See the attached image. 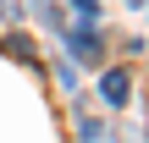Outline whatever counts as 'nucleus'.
<instances>
[{
  "label": "nucleus",
  "mask_w": 149,
  "mask_h": 143,
  "mask_svg": "<svg viewBox=\"0 0 149 143\" xmlns=\"http://www.w3.org/2000/svg\"><path fill=\"white\" fill-rule=\"evenodd\" d=\"M66 44H72V55H77V61H100V55H105V39L94 33V17H83V22L66 33Z\"/></svg>",
  "instance_id": "f257e3e1"
},
{
  "label": "nucleus",
  "mask_w": 149,
  "mask_h": 143,
  "mask_svg": "<svg viewBox=\"0 0 149 143\" xmlns=\"http://www.w3.org/2000/svg\"><path fill=\"white\" fill-rule=\"evenodd\" d=\"M100 94H105L111 105H127V99H133V72H122V66H111V72L100 77Z\"/></svg>",
  "instance_id": "f03ea898"
},
{
  "label": "nucleus",
  "mask_w": 149,
  "mask_h": 143,
  "mask_svg": "<svg viewBox=\"0 0 149 143\" xmlns=\"http://www.w3.org/2000/svg\"><path fill=\"white\" fill-rule=\"evenodd\" d=\"M72 6H77V11H83V17H94V0H72Z\"/></svg>",
  "instance_id": "7ed1b4c3"
}]
</instances>
